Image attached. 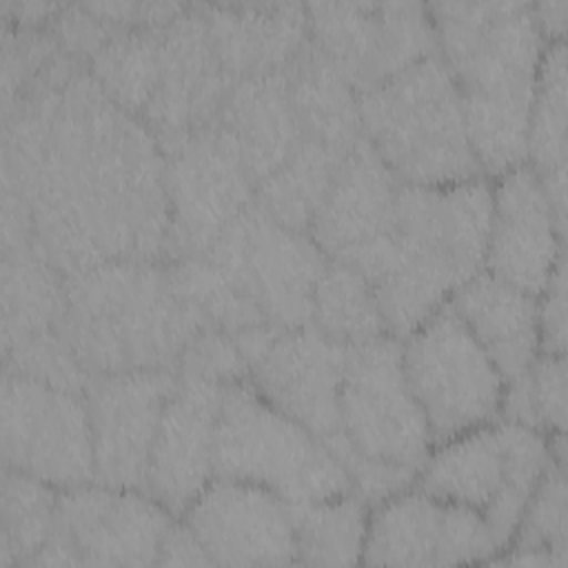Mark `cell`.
Listing matches in <instances>:
<instances>
[{
    "instance_id": "cell-4",
    "label": "cell",
    "mask_w": 568,
    "mask_h": 568,
    "mask_svg": "<svg viewBox=\"0 0 568 568\" xmlns=\"http://www.w3.org/2000/svg\"><path fill=\"white\" fill-rule=\"evenodd\" d=\"M202 324L155 262H102L64 277L62 335L89 375L175 371Z\"/></svg>"
},
{
    "instance_id": "cell-32",
    "label": "cell",
    "mask_w": 568,
    "mask_h": 568,
    "mask_svg": "<svg viewBox=\"0 0 568 568\" xmlns=\"http://www.w3.org/2000/svg\"><path fill=\"white\" fill-rule=\"evenodd\" d=\"M58 490L24 473L4 468L0 566H29L58 526Z\"/></svg>"
},
{
    "instance_id": "cell-36",
    "label": "cell",
    "mask_w": 568,
    "mask_h": 568,
    "mask_svg": "<svg viewBox=\"0 0 568 568\" xmlns=\"http://www.w3.org/2000/svg\"><path fill=\"white\" fill-rule=\"evenodd\" d=\"M539 317V353L564 355L566 353V251L557 257V264L546 282V288L537 297Z\"/></svg>"
},
{
    "instance_id": "cell-22",
    "label": "cell",
    "mask_w": 568,
    "mask_h": 568,
    "mask_svg": "<svg viewBox=\"0 0 568 568\" xmlns=\"http://www.w3.org/2000/svg\"><path fill=\"white\" fill-rule=\"evenodd\" d=\"M399 180L362 135L337 166L308 224L328 260L351 264L390 229Z\"/></svg>"
},
{
    "instance_id": "cell-30",
    "label": "cell",
    "mask_w": 568,
    "mask_h": 568,
    "mask_svg": "<svg viewBox=\"0 0 568 568\" xmlns=\"http://www.w3.org/2000/svg\"><path fill=\"white\" fill-rule=\"evenodd\" d=\"M311 322L344 346L390 335L366 277L337 260L326 262L315 284Z\"/></svg>"
},
{
    "instance_id": "cell-29",
    "label": "cell",
    "mask_w": 568,
    "mask_h": 568,
    "mask_svg": "<svg viewBox=\"0 0 568 568\" xmlns=\"http://www.w3.org/2000/svg\"><path fill=\"white\" fill-rule=\"evenodd\" d=\"M346 155L300 138L293 155L255 189V204L280 224L308 233L315 209Z\"/></svg>"
},
{
    "instance_id": "cell-18",
    "label": "cell",
    "mask_w": 568,
    "mask_h": 568,
    "mask_svg": "<svg viewBox=\"0 0 568 568\" xmlns=\"http://www.w3.org/2000/svg\"><path fill=\"white\" fill-rule=\"evenodd\" d=\"M182 521L217 566L297 564L293 504L266 488L213 477Z\"/></svg>"
},
{
    "instance_id": "cell-5",
    "label": "cell",
    "mask_w": 568,
    "mask_h": 568,
    "mask_svg": "<svg viewBox=\"0 0 568 568\" xmlns=\"http://www.w3.org/2000/svg\"><path fill=\"white\" fill-rule=\"evenodd\" d=\"M362 135L406 184L481 178L457 84L442 55H426L357 93Z\"/></svg>"
},
{
    "instance_id": "cell-34",
    "label": "cell",
    "mask_w": 568,
    "mask_h": 568,
    "mask_svg": "<svg viewBox=\"0 0 568 568\" xmlns=\"http://www.w3.org/2000/svg\"><path fill=\"white\" fill-rule=\"evenodd\" d=\"M508 548L546 550L566 566V462H548Z\"/></svg>"
},
{
    "instance_id": "cell-21",
    "label": "cell",
    "mask_w": 568,
    "mask_h": 568,
    "mask_svg": "<svg viewBox=\"0 0 568 568\" xmlns=\"http://www.w3.org/2000/svg\"><path fill=\"white\" fill-rule=\"evenodd\" d=\"M226 384L178 373L162 410L146 475V495L173 517L213 479V442Z\"/></svg>"
},
{
    "instance_id": "cell-14",
    "label": "cell",
    "mask_w": 568,
    "mask_h": 568,
    "mask_svg": "<svg viewBox=\"0 0 568 568\" xmlns=\"http://www.w3.org/2000/svg\"><path fill=\"white\" fill-rule=\"evenodd\" d=\"M313 44L359 91L437 51L426 4L351 2L308 4Z\"/></svg>"
},
{
    "instance_id": "cell-20",
    "label": "cell",
    "mask_w": 568,
    "mask_h": 568,
    "mask_svg": "<svg viewBox=\"0 0 568 568\" xmlns=\"http://www.w3.org/2000/svg\"><path fill=\"white\" fill-rule=\"evenodd\" d=\"M564 248L566 231L537 173L526 162L499 173L493 184L484 271L539 297Z\"/></svg>"
},
{
    "instance_id": "cell-1",
    "label": "cell",
    "mask_w": 568,
    "mask_h": 568,
    "mask_svg": "<svg viewBox=\"0 0 568 568\" xmlns=\"http://www.w3.org/2000/svg\"><path fill=\"white\" fill-rule=\"evenodd\" d=\"M4 171H13L33 237L64 277L166 253L162 149L93 75L51 64L4 126Z\"/></svg>"
},
{
    "instance_id": "cell-37",
    "label": "cell",
    "mask_w": 568,
    "mask_h": 568,
    "mask_svg": "<svg viewBox=\"0 0 568 568\" xmlns=\"http://www.w3.org/2000/svg\"><path fill=\"white\" fill-rule=\"evenodd\" d=\"M158 566H211V557L191 532V528L180 521L166 530L160 550H158Z\"/></svg>"
},
{
    "instance_id": "cell-26",
    "label": "cell",
    "mask_w": 568,
    "mask_h": 568,
    "mask_svg": "<svg viewBox=\"0 0 568 568\" xmlns=\"http://www.w3.org/2000/svg\"><path fill=\"white\" fill-rule=\"evenodd\" d=\"M284 73L300 135L348 155L362 138L355 89L311 38L284 67Z\"/></svg>"
},
{
    "instance_id": "cell-25",
    "label": "cell",
    "mask_w": 568,
    "mask_h": 568,
    "mask_svg": "<svg viewBox=\"0 0 568 568\" xmlns=\"http://www.w3.org/2000/svg\"><path fill=\"white\" fill-rule=\"evenodd\" d=\"M217 122L235 140L255 189L293 155L302 138L284 69L233 82Z\"/></svg>"
},
{
    "instance_id": "cell-24",
    "label": "cell",
    "mask_w": 568,
    "mask_h": 568,
    "mask_svg": "<svg viewBox=\"0 0 568 568\" xmlns=\"http://www.w3.org/2000/svg\"><path fill=\"white\" fill-rule=\"evenodd\" d=\"M448 304L486 351L506 384L530 368L539 355L535 295L479 271L448 297Z\"/></svg>"
},
{
    "instance_id": "cell-19",
    "label": "cell",
    "mask_w": 568,
    "mask_h": 568,
    "mask_svg": "<svg viewBox=\"0 0 568 568\" xmlns=\"http://www.w3.org/2000/svg\"><path fill=\"white\" fill-rule=\"evenodd\" d=\"M55 517L89 566H151L173 526V515L146 493L95 481L62 488Z\"/></svg>"
},
{
    "instance_id": "cell-3",
    "label": "cell",
    "mask_w": 568,
    "mask_h": 568,
    "mask_svg": "<svg viewBox=\"0 0 568 568\" xmlns=\"http://www.w3.org/2000/svg\"><path fill=\"white\" fill-rule=\"evenodd\" d=\"M484 175L526 162L528 115L546 40L528 2L426 4Z\"/></svg>"
},
{
    "instance_id": "cell-2",
    "label": "cell",
    "mask_w": 568,
    "mask_h": 568,
    "mask_svg": "<svg viewBox=\"0 0 568 568\" xmlns=\"http://www.w3.org/2000/svg\"><path fill=\"white\" fill-rule=\"evenodd\" d=\"M493 184L399 182L390 229L348 266L371 284L393 337H406L484 271Z\"/></svg>"
},
{
    "instance_id": "cell-33",
    "label": "cell",
    "mask_w": 568,
    "mask_h": 568,
    "mask_svg": "<svg viewBox=\"0 0 568 568\" xmlns=\"http://www.w3.org/2000/svg\"><path fill=\"white\" fill-rule=\"evenodd\" d=\"M499 419L546 435L566 433V353H539L521 377L506 384Z\"/></svg>"
},
{
    "instance_id": "cell-35",
    "label": "cell",
    "mask_w": 568,
    "mask_h": 568,
    "mask_svg": "<svg viewBox=\"0 0 568 568\" xmlns=\"http://www.w3.org/2000/svg\"><path fill=\"white\" fill-rule=\"evenodd\" d=\"M175 373H189L231 384L246 379V362L235 339L226 331L202 324L184 346Z\"/></svg>"
},
{
    "instance_id": "cell-9",
    "label": "cell",
    "mask_w": 568,
    "mask_h": 568,
    "mask_svg": "<svg viewBox=\"0 0 568 568\" xmlns=\"http://www.w3.org/2000/svg\"><path fill=\"white\" fill-rule=\"evenodd\" d=\"M339 424L351 448L344 468L353 484L373 464L419 473L433 442L426 417L406 384L397 337L384 335L346 348Z\"/></svg>"
},
{
    "instance_id": "cell-31",
    "label": "cell",
    "mask_w": 568,
    "mask_h": 568,
    "mask_svg": "<svg viewBox=\"0 0 568 568\" xmlns=\"http://www.w3.org/2000/svg\"><path fill=\"white\" fill-rule=\"evenodd\" d=\"M160 73V27L111 36L93 55V78L124 111L140 115L153 98Z\"/></svg>"
},
{
    "instance_id": "cell-27",
    "label": "cell",
    "mask_w": 568,
    "mask_h": 568,
    "mask_svg": "<svg viewBox=\"0 0 568 568\" xmlns=\"http://www.w3.org/2000/svg\"><path fill=\"white\" fill-rule=\"evenodd\" d=\"M566 42H548L539 62L528 115L526 162L544 184L566 231Z\"/></svg>"
},
{
    "instance_id": "cell-13",
    "label": "cell",
    "mask_w": 568,
    "mask_h": 568,
    "mask_svg": "<svg viewBox=\"0 0 568 568\" xmlns=\"http://www.w3.org/2000/svg\"><path fill=\"white\" fill-rule=\"evenodd\" d=\"M166 255L204 253L215 237L255 202V186L231 133L215 120L166 155Z\"/></svg>"
},
{
    "instance_id": "cell-17",
    "label": "cell",
    "mask_w": 568,
    "mask_h": 568,
    "mask_svg": "<svg viewBox=\"0 0 568 568\" xmlns=\"http://www.w3.org/2000/svg\"><path fill=\"white\" fill-rule=\"evenodd\" d=\"M200 9L160 27V73L142 122L169 155L213 124L231 89Z\"/></svg>"
},
{
    "instance_id": "cell-38",
    "label": "cell",
    "mask_w": 568,
    "mask_h": 568,
    "mask_svg": "<svg viewBox=\"0 0 568 568\" xmlns=\"http://www.w3.org/2000/svg\"><path fill=\"white\" fill-rule=\"evenodd\" d=\"M532 13H535L537 27H539V31H541V36H544L546 42L564 40L566 16H568V0L532 4Z\"/></svg>"
},
{
    "instance_id": "cell-8",
    "label": "cell",
    "mask_w": 568,
    "mask_h": 568,
    "mask_svg": "<svg viewBox=\"0 0 568 568\" xmlns=\"http://www.w3.org/2000/svg\"><path fill=\"white\" fill-rule=\"evenodd\" d=\"M200 255L262 326L311 324L328 257L308 233L280 224L253 202Z\"/></svg>"
},
{
    "instance_id": "cell-7",
    "label": "cell",
    "mask_w": 568,
    "mask_h": 568,
    "mask_svg": "<svg viewBox=\"0 0 568 568\" xmlns=\"http://www.w3.org/2000/svg\"><path fill=\"white\" fill-rule=\"evenodd\" d=\"M550 459L546 433L495 419L433 446L413 488L477 510L501 552Z\"/></svg>"
},
{
    "instance_id": "cell-23",
    "label": "cell",
    "mask_w": 568,
    "mask_h": 568,
    "mask_svg": "<svg viewBox=\"0 0 568 568\" xmlns=\"http://www.w3.org/2000/svg\"><path fill=\"white\" fill-rule=\"evenodd\" d=\"M197 9L231 82L284 69L306 42V7L300 4H211Z\"/></svg>"
},
{
    "instance_id": "cell-10",
    "label": "cell",
    "mask_w": 568,
    "mask_h": 568,
    "mask_svg": "<svg viewBox=\"0 0 568 568\" xmlns=\"http://www.w3.org/2000/svg\"><path fill=\"white\" fill-rule=\"evenodd\" d=\"M402 368L433 446L499 419L506 382L448 302L406 335Z\"/></svg>"
},
{
    "instance_id": "cell-12",
    "label": "cell",
    "mask_w": 568,
    "mask_h": 568,
    "mask_svg": "<svg viewBox=\"0 0 568 568\" xmlns=\"http://www.w3.org/2000/svg\"><path fill=\"white\" fill-rule=\"evenodd\" d=\"M2 462L55 488L93 484L84 395L31 375L2 377Z\"/></svg>"
},
{
    "instance_id": "cell-15",
    "label": "cell",
    "mask_w": 568,
    "mask_h": 568,
    "mask_svg": "<svg viewBox=\"0 0 568 568\" xmlns=\"http://www.w3.org/2000/svg\"><path fill=\"white\" fill-rule=\"evenodd\" d=\"M178 382L169 368L89 375L84 399L93 444V481L146 493L158 424Z\"/></svg>"
},
{
    "instance_id": "cell-11",
    "label": "cell",
    "mask_w": 568,
    "mask_h": 568,
    "mask_svg": "<svg viewBox=\"0 0 568 568\" xmlns=\"http://www.w3.org/2000/svg\"><path fill=\"white\" fill-rule=\"evenodd\" d=\"M246 362V382L275 408L300 422L344 466L351 448L339 424L346 348L315 326H257L231 335Z\"/></svg>"
},
{
    "instance_id": "cell-16",
    "label": "cell",
    "mask_w": 568,
    "mask_h": 568,
    "mask_svg": "<svg viewBox=\"0 0 568 568\" xmlns=\"http://www.w3.org/2000/svg\"><path fill=\"white\" fill-rule=\"evenodd\" d=\"M499 552L484 517L466 506L406 488L368 510L362 564L455 566Z\"/></svg>"
},
{
    "instance_id": "cell-6",
    "label": "cell",
    "mask_w": 568,
    "mask_h": 568,
    "mask_svg": "<svg viewBox=\"0 0 568 568\" xmlns=\"http://www.w3.org/2000/svg\"><path fill=\"white\" fill-rule=\"evenodd\" d=\"M213 477L266 488L288 504L353 493L346 468L324 442L266 402L246 379L224 388L213 442Z\"/></svg>"
},
{
    "instance_id": "cell-28",
    "label": "cell",
    "mask_w": 568,
    "mask_h": 568,
    "mask_svg": "<svg viewBox=\"0 0 568 568\" xmlns=\"http://www.w3.org/2000/svg\"><path fill=\"white\" fill-rule=\"evenodd\" d=\"M297 564L355 566L362 561L368 504L353 490L322 501L293 504Z\"/></svg>"
}]
</instances>
